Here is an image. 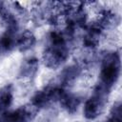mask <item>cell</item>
<instances>
[{
	"mask_svg": "<svg viewBox=\"0 0 122 122\" xmlns=\"http://www.w3.org/2000/svg\"><path fill=\"white\" fill-rule=\"evenodd\" d=\"M65 90L66 89L60 87L57 83L49 84L33 95L30 103L34 105L37 109L49 107L59 100L62 92Z\"/></svg>",
	"mask_w": 122,
	"mask_h": 122,
	"instance_id": "8992f818",
	"label": "cell"
},
{
	"mask_svg": "<svg viewBox=\"0 0 122 122\" xmlns=\"http://www.w3.org/2000/svg\"><path fill=\"white\" fill-rule=\"evenodd\" d=\"M74 32L63 28L53 30L49 33L42 59L46 67L57 69L69 58Z\"/></svg>",
	"mask_w": 122,
	"mask_h": 122,
	"instance_id": "6da1fadb",
	"label": "cell"
},
{
	"mask_svg": "<svg viewBox=\"0 0 122 122\" xmlns=\"http://www.w3.org/2000/svg\"><path fill=\"white\" fill-rule=\"evenodd\" d=\"M120 55L117 51H111L104 55L101 61L99 83L97 85L112 91L120 75Z\"/></svg>",
	"mask_w": 122,
	"mask_h": 122,
	"instance_id": "3957f363",
	"label": "cell"
},
{
	"mask_svg": "<svg viewBox=\"0 0 122 122\" xmlns=\"http://www.w3.org/2000/svg\"><path fill=\"white\" fill-rule=\"evenodd\" d=\"M39 109L31 103L25 104L19 108L4 112L0 114V122H31L37 115Z\"/></svg>",
	"mask_w": 122,
	"mask_h": 122,
	"instance_id": "52a82bcc",
	"label": "cell"
},
{
	"mask_svg": "<svg viewBox=\"0 0 122 122\" xmlns=\"http://www.w3.org/2000/svg\"><path fill=\"white\" fill-rule=\"evenodd\" d=\"M23 8L15 2H0V19L6 30H18L20 17L23 15Z\"/></svg>",
	"mask_w": 122,
	"mask_h": 122,
	"instance_id": "5b68a950",
	"label": "cell"
},
{
	"mask_svg": "<svg viewBox=\"0 0 122 122\" xmlns=\"http://www.w3.org/2000/svg\"><path fill=\"white\" fill-rule=\"evenodd\" d=\"M38 67H39V63L35 57L26 58L22 62L19 68V72H18L19 78L23 80H30L34 78V76L38 71Z\"/></svg>",
	"mask_w": 122,
	"mask_h": 122,
	"instance_id": "ba28073f",
	"label": "cell"
},
{
	"mask_svg": "<svg viewBox=\"0 0 122 122\" xmlns=\"http://www.w3.org/2000/svg\"><path fill=\"white\" fill-rule=\"evenodd\" d=\"M81 71H82V68L79 65H76V64L75 65H71V66L66 68L60 73L57 84L60 87L66 89V87H68L69 85L72 84L75 81V79L81 73Z\"/></svg>",
	"mask_w": 122,
	"mask_h": 122,
	"instance_id": "9c48e42d",
	"label": "cell"
},
{
	"mask_svg": "<svg viewBox=\"0 0 122 122\" xmlns=\"http://www.w3.org/2000/svg\"><path fill=\"white\" fill-rule=\"evenodd\" d=\"M121 103L120 102H116L110 113H109V116L108 118L106 119L105 122H122V110H121Z\"/></svg>",
	"mask_w": 122,
	"mask_h": 122,
	"instance_id": "4fadbf2b",
	"label": "cell"
},
{
	"mask_svg": "<svg viewBox=\"0 0 122 122\" xmlns=\"http://www.w3.org/2000/svg\"><path fill=\"white\" fill-rule=\"evenodd\" d=\"M35 42H36V38L33 32L29 30H25L21 33H18L15 47L20 51L24 52L30 50L35 45Z\"/></svg>",
	"mask_w": 122,
	"mask_h": 122,
	"instance_id": "8fae6325",
	"label": "cell"
},
{
	"mask_svg": "<svg viewBox=\"0 0 122 122\" xmlns=\"http://www.w3.org/2000/svg\"><path fill=\"white\" fill-rule=\"evenodd\" d=\"M58 102L61 104L64 110H66L69 113H74L77 112L80 103H81V98L73 93H71L67 92L66 90L62 92Z\"/></svg>",
	"mask_w": 122,
	"mask_h": 122,
	"instance_id": "30bf717a",
	"label": "cell"
},
{
	"mask_svg": "<svg viewBox=\"0 0 122 122\" xmlns=\"http://www.w3.org/2000/svg\"><path fill=\"white\" fill-rule=\"evenodd\" d=\"M110 92V91L96 85L92 95L87 99L84 105V115L87 119H95L103 112L107 105Z\"/></svg>",
	"mask_w": 122,
	"mask_h": 122,
	"instance_id": "277c9868",
	"label": "cell"
},
{
	"mask_svg": "<svg viewBox=\"0 0 122 122\" xmlns=\"http://www.w3.org/2000/svg\"><path fill=\"white\" fill-rule=\"evenodd\" d=\"M118 24V17L115 12L111 10H101L95 19L86 28V32L83 38V44L90 49L96 48L101 40L104 32Z\"/></svg>",
	"mask_w": 122,
	"mask_h": 122,
	"instance_id": "7a4b0ae2",
	"label": "cell"
},
{
	"mask_svg": "<svg viewBox=\"0 0 122 122\" xmlns=\"http://www.w3.org/2000/svg\"><path fill=\"white\" fill-rule=\"evenodd\" d=\"M13 88L10 84L0 88V112L6 111L12 103Z\"/></svg>",
	"mask_w": 122,
	"mask_h": 122,
	"instance_id": "7c38bea8",
	"label": "cell"
}]
</instances>
